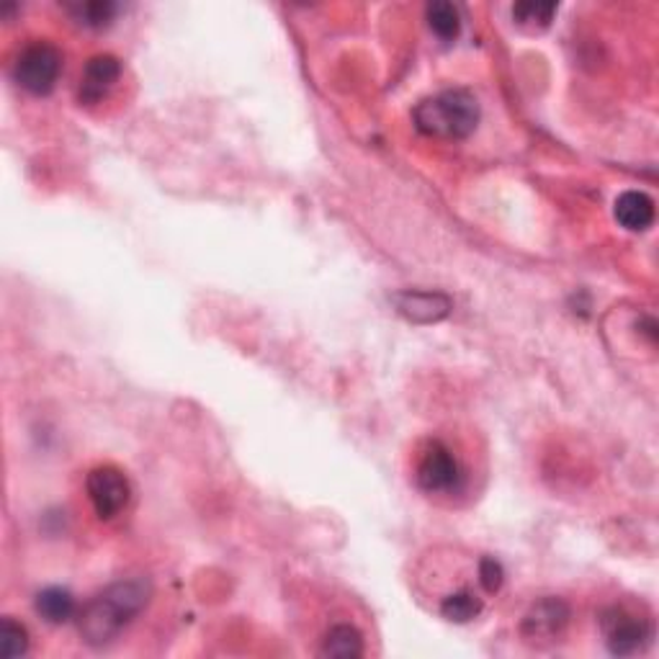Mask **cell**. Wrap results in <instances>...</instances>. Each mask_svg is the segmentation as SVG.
I'll return each instance as SVG.
<instances>
[{
    "instance_id": "obj_1",
    "label": "cell",
    "mask_w": 659,
    "mask_h": 659,
    "mask_svg": "<svg viewBox=\"0 0 659 659\" xmlns=\"http://www.w3.org/2000/svg\"><path fill=\"white\" fill-rule=\"evenodd\" d=\"M152 598V583L147 577L119 579L98 593L88 606L83 608L77 629L85 644L90 647H106L122 634L126 623H132L145 611Z\"/></svg>"
},
{
    "instance_id": "obj_15",
    "label": "cell",
    "mask_w": 659,
    "mask_h": 659,
    "mask_svg": "<svg viewBox=\"0 0 659 659\" xmlns=\"http://www.w3.org/2000/svg\"><path fill=\"white\" fill-rule=\"evenodd\" d=\"M557 3H538V0H523L513 5V21L526 32H544L551 26V19L557 16Z\"/></svg>"
},
{
    "instance_id": "obj_12",
    "label": "cell",
    "mask_w": 659,
    "mask_h": 659,
    "mask_svg": "<svg viewBox=\"0 0 659 659\" xmlns=\"http://www.w3.org/2000/svg\"><path fill=\"white\" fill-rule=\"evenodd\" d=\"M34 608H37V613L45 619L47 623H65L73 619L75 613V598L73 593L65 590V587H47V590H41L37 595V600H34Z\"/></svg>"
},
{
    "instance_id": "obj_7",
    "label": "cell",
    "mask_w": 659,
    "mask_h": 659,
    "mask_svg": "<svg viewBox=\"0 0 659 659\" xmlns=\"http://www.w3.org/2000/svg\"><path fill=\"white\" fill-rule=\"evenodd\" d=\"M459 477V462L453 453L446 449L441 441H430L428 449L423 451L420 464H417V485L425 492H449L456 487Z\"/></svg>"
},
{
    "instance_id": "obj_5",
    "label": "cell",
    "mask_w": 659,
    "mask_h": 659,
    "mask_svg": "<svg viewBox=\"0 0 659 659\" xmlns=\"http://www.w3.org/2000/svg\"><path fill=\"white\" fill-rule=\"evenodd\" d=\"M600 629L606 634V644L615 657H632L649 644V626L634 613L623 611V608H608L600 615Z\"/></svg>"
},
{
    "instance_id": "obj_10",
    "label": "cell",
    "mask_w": 659,
    "mask_h": 659,
    "mask_svg": "<svg viewBox=\"0 0 659 659\" xmlns=\"http://www.w3.org/2000/svg\"><path fill=\"white\" fill-rule=\"evenodd\" d=\"M613 217L623 230L644 232L655 224V202L644 191H623L613 204Z\"/></svg>"
},
{
    "instance_id": "obj_3",
    "label": "cell",
    "mask_w": 659,
    "mask_h": 659,
    "mask_svg": "<svg viewBox=\"0 0 659 659\" xmlns=\"http://www.w3.org/2000/svg\"><path fill=\"white\" fill-rule=\"evenodd\" d=\"M62 73V52L49 41H32L13 62V81L34 96L52 94Z\"/></svg>"
},
{
    "instance_id": "obj_4",
    "label": "cell",
    "mask_w": 659,
    "mask_h": 659,
    "mask_svg": "<svg viewBox=\"0 0 659 659\" xmlns=\"http://www.w3.org/2000/svg\"><path fill=\"white\" fill-rule=\"evenodd\" d=\"M85 490H88L90 505H94L96 515L101 521H111L117 518L119 513L126 508L130 502V479L124 477L122 469L117 466L103 464L90 469L88 479H85Z\"/></svg>"
},
{
    "instance_id": "obj_18",
    "label": "cell",
    "mask_w": 659,
    "mask_h": 659,
    "mask_svg": "<svg viewBox=\"0 0 659 659\" xmlns=\"http://www.w3.org/2000/svg\"><path fill=\"white\" fill-rule=\"evenodd\" d=\"M479 583L485 587V593H500L502 583H505V570L495 557H481L479 562Z\"/></svg>"
},
{
    "instance_id": "obj_16",
    "label": "cell",
    "mask_w": 659,
    "mask_h": 659,
    "mask_svg": "<svg viewBox=\"0 0 659 659\" xmlns=\"http://www.w3.org/2000/svg\"><path fill=\"white\" fill-rule=\"evenodd\" d=\"M481 613V600L472 590H459L443 598L441 615L451 623H469Z\"/></svg>"
},
{
    "instance_id": "obj_2",
    "label": "cell",
    "mask_w": 659,
    "mask_h": 659,
    "mask_svg": "<svg viewBox=\"0 0 659 659\" xmlns=\"http://www.w3.org/2000/svg\"><path fill=\"white\" fill-rule=\"evenodd\" d=\"M413 119L428 137L466 139L479 124V103L466 88H451L417 103Z\"/></svg>"
},
{
    "instance_id": "obj_11",
    "label": "cell",
    "mask_w": 659,
    "mask_h": 659,
    "mask_svg": "<svg viewBox=\"0 0 659 659\" xmlns=\"http://www.w3.org/2000/svg\"><path fill=\"white\" fill-rule=\"evenodd\" d=\"M320 655L335 659H356L364 655V636L351 623H338L325 636Z\"/></svg>"
},
{
    "instance_id": "obj_13",
    "label": "cell",
    "mask_w": 659,
    "mask_h": 659,
    "mask_svg": "<svg viewBox=\"0 0 659 659\" xmlns=\"http://www.w3.org/2000/svg\"><path fill=\"white\" fill-rule=\"evenodd\" d=\"M65 11L73 16L75 24L85 28H106L117 16L119 5L111 0H70Z\"/></svg>"
},
{
    "instance_id": "obj_14",
    "label": "cell",
    "mask_w": 659,
    "mask_h": 659,
    "mask_svg": "<svg viewBox=\"0 0 659 659\" xmlns=\"http://www.w3.org/2000/svg\"><path fill=\"white\" fill-rule=\"evenodd\" d=\"M425 21L438 39L453 41L462 32V13L449 0H434L425 5Z\"/></svg>"
},
{
    "instance_id": "obj_8",
    "label": "cell",
    "mask_w": 659,
    "mask_h": 659,
    "mask_svg": "<svg viewBox=\"0 0 659 659\" xmlns=\"http://www.w3.org/2000/svg\"><path fill=\"white\" fill-rule=\"evenodd\" d=\"M392 304L405 320L415 325L441 322L449 317V312L453 307L449 296L441 292H413V289H407V292H396L392 296Z\"/></svg>"
},
{
    "instance_id": "obj_6",
    "label": "cell",
    "mask_w": 659,
    "mask_h": 659,
    "mask_svg": "<svg viewBox=\"0 0 659 659\" xmlns=\"http://www.w3.org/2000/svg\"><path fill=\"white\" fill-rule=\"evenodd\" d=\"M566 623H570V606L559 598H544L523 615L521 634L528 644H549L564 634Z\"/></svg>"
},
{
    "instance_id": "obj_9",
    "label": "cell",
    "mask_w": 659,
    "mask_h": 659,
    "mask_svg": "<svg viewBox=\"0 0 659 659\" xmlns=\"http://www.w3.org/2000/svg\"><path fill=\"white\" fill-rule=\"evenodd\" d=\"M122 75V62L113 54H96L85 62L81 75V88H77V101L85 106H94L109 94Z\"/></svg>"
},
{
    "instance_id": "obj_17",
    "label": "cell",
    "mask_w": 659,
    "mask_h": 659,
    "mask_svg": "<svg viewBox=\"0 0 659 659\" xmlns=\"http://www.w3.org/2000/svg\"><path fill=\"white\" fill-rule=\"evenodd\" d=\"M28 651V632L19 621L3 619L0 623V657H21Z\"/></svg>"
}]
</instances>
